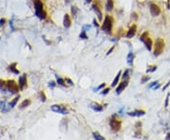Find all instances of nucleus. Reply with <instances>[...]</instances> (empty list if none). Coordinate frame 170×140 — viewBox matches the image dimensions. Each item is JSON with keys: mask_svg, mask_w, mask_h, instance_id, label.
<instances>
[{"mask_svg": "<svg viewBox=\"0 0 170 140\" xmlns=\"http://www.w3.org/2000/svg\"><path fill=\"white\" fill-rule=\"evenodd\" d=\"M128 115L131 116V117H141V116L145 115V111H143V110H135L133 112H128Z\"/></svg>", "mask_w": 170, "mask_h": 140, "instance_id": "obj_15", "label": "nucleus"}, {"mask_svg": "<svg viewBox=\"0 0 170 140\" xmlns=\"http://www.w3.org/2000/svg\"><path fill=\"white\" fill-rule=\"evenodd\" d=\"M166 139H167V140H170V134H168V136L166 137Z\"/></svg>", "mask_w": 170, "mask_h": 140, "instance_id": "obj_37", "label": "nucleus"}, {"mask_svg": "<svg viewBox=\"0 0 170 140\" xmlns=\"http://www.w3.org/2000/svg\"><path fill=\"white\" fill-rule=\"evenodd\" d=\"M149 11H150V14L152 16H154V17L161 14V8L155 3H151L149 5Z\"/></svg>", "mask_w": 170, "mask_h": 140, "instance_id": "obj_8", "label": "nucleus"}, {"mask_svg": "<svg viewBox=\"0 0 170 140\" xmlns=\"http://www.w3.org/2000/svg\"><path fill=\"white\" fill-rule=\"evenodd\" d=\"M93 9L94 11H95L97 17H98V20L99 21H102L103 19V14H102V11H101V2L99 0L95 1L93 3Z\"/></svg>", "mask_w": 170, "mask_h": 140, "instance_id": "obj_5", "label": "nucleus"}, {"mask_svg": "<svg viewBox=\"0 0 170 140\" xmlns=\"http://www.w3.org/2000/svg\"><path fill=\"white\" fill-rule=\"evenodd\" d=\"M170 85V82H168V83H167V84H166V86H163V89H165V88H166V87H167V86H169Z\"/></svg>", "mask_w": 170, "mask_h": 140, "instance_id": "obj_36", "label": "nucleus"}, {"mask_svg": "<svg viewBox=\"0 0 170 140\" xmlns=\"http://www.w3.org/2000/svg\"><path fill=\"white\" fill-rule=\"evenodd\" d=\"M164 46H165V43H164L163 39V38H157L156 41H155V43L153 44V47H154L153 54H154V55L158 56L160 55H162V53L163 52Z\"/></svg>", "mask_w": 170, "mask_h": 140, "instance_id": "obj_3", "label": "nucleus"}, {"mask_svg": "<svg viewBox=\"0 0 170 140\" xmlns=\"http://www.w3.org/2000/svg\"><path fill=\"white\" fill-rule=\"evenodd\" d=\"M157 70V66L156 65H152V66H149L148 67V69H147V73H153V72H155Z\"/></svg>", "mask_w": 170, "mask_h": 140, "instance_id": "obj_23", "label": "nucleus"}, {"mask_svg": "<svg viewBox=\"0 0 170 140\" xmlns=\"http://www.w3.org/2000/svg\"><path fill=\"white\" fill-rule=\"evenodd\" d=\"M79 37H80V39H83V40H86L88 37H87V35H86V33H85V31L83 30L82 32L80 33V35H79Z\"/></svg>", "mask_w": 170, "mask_h": 140, "instance_id": "obj_27", "label": "nucleus"}, {"mask_svg": "<svg viewBox=\"0 0 170 140\" xmlns=\"http://www.w3.org/2000/svg\"><path fill=\"white\" fill-rule=\"evenodd\" d=\"M71 11H72V14H73V17H74V16H76V15H77V12L79 11V9H78L76 6H74V7H72Z\"/></svg>", "mask_w": 170, "mask_h": 140, "instance_id": "obj_26", "label": "nucleus"}, {"mask_svg": "<svg viewBox=\"0 0 170 140\" xmlns=\"http://www.w3.org/2000/svg\"><path fill=\"white\" fill-rule=\"evenodd\" d=\"M168 101H169V94H167V97H166V100H165V107L168 106Z\"/></svg>", "mask_w": 170, "mask_h": 140, "instance_id": "obj_32", "label": "nucleus"}, {"mask_svg": "<svg viewBox=\"0 0 170 140\" xmlns=\"http://www.w3.org/2000/svg\"><path fill=\"white\" fill-rule=\"evenodd\" d=\"M148 80H149V76H144V77H143V78H142V80H141V82H142V83H143V84H144V83H146V82H147V81H148Z\"/></svg>", "mask_w": 170, "mask_h": 140, "instance_id": "obj_28", "label": "nucleus"}, {"mask_svg": "<svg viewBox=\"0 0 170 140\" xmlns=\"http://www.w3.org/2000/svg\"><path fill=\"white\" fill-rule=\"evenodd\" d=\"M113 22H114V20H113V16L107 14V15L105 16L104 21H103V23H102V25H101L102 31H104L105 33L111 35L112 32H113Z\"/></svg>", "mask_w": 170, "mask_h": 140, "instance_id": "obj_1", "label": "nucleus"}, {"mask_svg": "<svg viewBox=\"0 0 170 140\" xmlns=\"http://www.w3.org/2000/svg\"><path fill=\"white\" fill-rule=\"evenodd\" d=\"M134 60V54L133 53H129L127 55V61L129 65H132V61Z\"/></svg>", "mask_w": 170, "mask_h": 140, "instance_id": "obj_19", "label": "nucleus"}, {"mask_svg": "<svg viewBox=\"0 0 170 140\" xmlns=\"http://www.w3.org/2000/svg\"><path fill=\"white\" fill-rule=\"evenodd\" d=\"M106 86V84H105V83H103V84H101L100 86H97L96 88H95V89H94V91H97L98 89H101V88H103V87H104V86Z\"/></svg>", "mask_w": 170, "mask_h": 140, "instance_id": "obj_29", "label": "nucleus"}, {"mask_svg": "<svg viewBox=\"0 0 170 140\" xmlns=\"http://www.w3.org/2000/svg\"><path fill=\"white\" fill-rule=\"evenodd\" d=\"M6 89L9 90L11 93H17L19 89V85H17L14 80H8L6 82Z\"/></svg>", "mask_w": 170, "mask_h": 140, "instance_id": "obj_4", "label": "nucleus"}, {"mask_svg": "<svg viewBox=\"0 0 170 140\" xmlns=\"http://www.w3.org/2000/svg\"><path fill=\"white\" fill-rule=\"evenodd\" d=\"M19 98H20L19 96H17L16 98H14V100H12L11 103H10V106H11V107H13V106H15V104H16V103L18 102Z\"/></svg>", "mask_w": 170, "mask_h": 140, "instance_id": "obj_24", "label": "nucleus"}, {"mask_svg": "<svg viewBox=\"0 0 170 140\" xmlns=\"http://www.w3.org/2000/svg\"><path fill=\"white\" fill-rule=\"evenodd\" d=\"M129 77V70H127L126 72H125L124 75H123V79H126V78H128Z\"/></svg>", "mask_w": 170, "mask_h": 140, "instance_id": "obj_31", "label": "nucleus"}, {"mask_svg": "<svg viewBox=\"0 0 170 140\" xmlns=\"http://www.w3.org/2000/svg\"><path fill=\"white\" fill-rule=\"evenodd\" d=\"M121 75H122V72L120 71L118 73H117V75L115 76V78L113 79V84H112V86H115L117 84H118V82H119V79H120V77H121Z\"/></svg>", "mask_w": 170, "mask_h": 140, "instance_id": "obj_18", "label": "nucleus"}, {"mask_svg": "<svg viewBox=\"0 0 170 140\" xmlns=\"http://www.w3.org/2000/svg\"><path fill=\"white\" fill-rule=\"evenodd\" d=\"M27 74H23L20 78H19V87L23 90L24 88H26L27 86Z\"/></svg>", "mask_w": 170, "mask_h": 140, "instance_id": "obj_11", "label": "nucleus"}, {"mask_svg": "<svg viewBox=\"0 0 170 140\" xmlns=\"http://www.w3.org/2000/svg\"><path fill=\"white\" fill-rule=\"evenodd\" d=\"M30 100H25L24 102H22V103H21V105H20V108H25L27 107V106H28L29 104H30Z\"/></svg>", "mask_w": 170, "mask_h": 140, "instance_id": "obj_21", "label": "nucleus"}, {"mask_svg": "<svg viewBox=\"0 0 170 140\" xmlns=\"http://www.w3.org/2000/svg\"><path fill=\"white\" fill-rule=\"evenodd\" d=\"M11 106H10V103L4 102V101H1L0 102V109L3 113H6V112H9L11 110Z\"/></svg>", "mask_w": 170, "mask_h": 140, "instance_id": "obj_12", "label": "nucleus"}, {"mask_svg": "<svg viewBox=\"0 0 170 140\" xmlns=\"http://www.w3.org/2000/svg\"><path fill=\"white\" fill-rule=\"evenodd\" d=\"M34 7H35L36 15L40 19H42V20L45 19L46 18V12L44 10V4H43V2L41 0H35L34 1Z\"/></svg>", "mask_w": 170, "mask_h": 140, "instance_id": "obj_2", "label": "nucleus"}, {"mask_svg": "<svg viewBox=\"0 0 170 140\" xmlns=\"http://www.w3.org/2000/svg\"><path fill=\"white\" fill-rule=\"evenodd\" d=\"M142 42L144 43L146 48H147L148 51H151V50H152V48H153V42H152V40H151L150 37H147L145 40H143Z\"/></svg>", "mask_w": 170, "mask_h": 140, "instance_id": "obj_10", "label": "nucleus"}, {"mask_svg": "<svg viewBox=\"0 0 170 140\" xmlns=\"http://www.w3.org/2000/svg\"><path fill=\"white\" fill-rule=\"evenodd\" d=\"M128 81H126V80H124V81H122L120 84H119V86L116 87V94H120L123 90H124L125 88L128 86Z\"/></svg>", "mask_w": 170, "mask_h": 140, "instance_id": "obj_13", "label": "nucleus"}, {"mask_svg": "<svg viewBox=\"0 0 170 140\" xmlns=\"http://www.w3.org/2000/svg\"><path fill=\"white\" fill-rule=\"evenodd\" d=\"M113 49H114V46H113V48H112V49H110V51H109V52L107 53V55H110V54H111V53L113 52Z\"/></svg>", "mask_w": 170, "mask_h": 140, "instance_id": "obj_35", "label": "nucleus"}, {"mask_svg": "<svg viewBox=\"0 0 170 140\" xmlns=\"http://www.w3.org/2000/svg\"><path fill=\"white\" fill-rule=\"evenodd\" d=\"M109 91H110V88H105V89H103V91L101 92V94L102 95H106V94L109 93Z\"/></svg>", "mask_w": 170, "mask_h": 140, "instance_id": "obj_30", "label": "nucleus"}, {"mask_svg": "<svg viewBox=\"0 0 170 140\" xmlns=\"http://www.w3.org/2000/svg\"><path fill=\"white\" fill-rule=\"evenodd\" d=\"M50 109L55 112V113H59V114H62V115H66L68 114V110L65 106H63L62 104H53Z\"/></svg>", "mask_w": 170, "mask_h": 140, "instance_id": "obj_6", "label": "nucleus"}, {"mask_svg": "<svg viewBox=\"0 0 170 140\" xmlns=\"http://www.w3.org/2000/svg\"><path fill=\"white\" fill-rule=\"evenodd\" d=\"M57 82L60 86H65L66 84H65V80H63L62 78H60V77H57Z\"/></svg>", "mask_w": 170, "mask_h": 140, "instance_id": "obj_22", "label": "nucleus"}, {"mask_svg": "<svg viewBox=\"0 0 170 140\" xmlns=\"http://www.w3.org/2000/svg\"><path fill=\"white\" fill-rule=\"evenodd\" d=\"M71 24H72L71 17H70L69 14L66 13V14L64 15V17H63V26H64L65 28H69V27L71 26Z\"/></svg>", "mask_w": 170, "mask_h": 140, "instance_id": "obj_14", "label": "nucleus"}, {"mask_svg": "<svg viewBox=\"0 0 170 140\" xmlns=\"http://www.w3.org/2000/svg\"><path fill=\"white\" fill-rule=\"evenodd\" d=\"M110 126L113 132H117L121 128V121L113 117V119H111V120H110Z\"/></svg>", "mask_w": 170, "mask_h": 140, "instance_id": "obj_7", "label": "nucleus"}, {"mask_svg": "<svg viewBox=\"0 0 170 140\" xmlns=\"http://www.w3.org/2000/svg\"><path fill=\"white\" fill-rule=\"evenodd\" d=\"M93 135H94V137H95V140H105L103 137H102L101 135L98 134V133H94Z\"/></svg>", "mask_w": 170, "mask_h": 140, "instance_id": "obj_25", "label": "nucleus"}, {"mask_svg": "<svg viewBox=\"0 0 170 140\" xmlns=\"http://www.w3.org/2000/svg\"><path fill=\"white\" fill-rule=\"evenodd\" d=\"M92 1H93V0H86V2H87V3H91Z\"/></svg>", "mask_w": 170, "mask_h": 140, "instance_id": "obj_38", "label": "nucleus"}, {"mask_svg": "<svg viewBox=\"0 0 170 140\" xmlns=\"http://www.w3.org/2000/svg\"><path fill=\"white\" fill-rule=\"evenodd\" d=\"M90 107L92 108L94 111H95V112H101L102 110H103V107H102V105L98 104V103H91Z\"/></svg>", "mask_w": 170, "mask_h": 140, "instance_id": "obj_17", "label": "nucleus"}, {"mask_svg": "<svg viewBox=\"0 0 170 140\" xmlns=\"http://www.w3.org/2000/svg\"><path fill=\"white\" fill-rule=\"evenodd\" d=\"M136 32H137V25L133 24L129 28L128 32L126 34V37H127L128 39H131V38H133L136 35Z\"/></svg>", "mask_w": 170, "mask_h": 140, "instance_id": "obj_9", "label": "nucleus"}, {"mask_svg": "<svg viewBox=\"0 0 170 140\" xmlns=\"http://www.w3.org/2000/svg\"><path fill=\"white\" fill-rule=\"evenodd\" d=\"M157 83H158V82H153V83H152V84L149 86V87H153L154 86H156V85H157Z\"/></svg>", "mask_w": 170, "mask_h": 140, "instance_id": "obj_34", "label": "nucleus"}, {"mask_svg": "<svg viewBox=\"0 0 170 140\" xmlns=\"http://www.w3.org/2000/svg\"><path fill=\"white\" fill-rule=\"evenodd\" d=\"M114 7V0H107L106 2V11H112Z\"/></svg>", "mask_w": 170, "mask_h": 140, "instance_id": "obj_16", "label": "nucleus"}, {"mask_svg": "<svg viewBox=\"0 0 170 140\" xmlns=\"http://www.w3.org/2000/svg\"><path fill=\"white\" fill-rule=\"evenodd\" d=\"M49 86H51V87H54V86H55V84H54V82H53V81L49 82Z\"/></svg>", "mask_w": 170, "mask_h": 140, "instance_id": "obj_33", "label": "nucleus"}, {"mask_svg": "<svg viewBox=\"0 0 170 140\" xmlns=\"http://www.w3.org/2000/svg\"><path fill=\"white\" fill-rule=\"evenodd\" d=\"M9 69H10V71L12 72L13 73H15V74H18L19 73V72H18V70H16V63H14V64H11L10 67H9Z\"/></svg>", "mask_w": 170, "mask_h": 140, "instance_id": "obj_20", "label": "nucleus"}]
</instances>
